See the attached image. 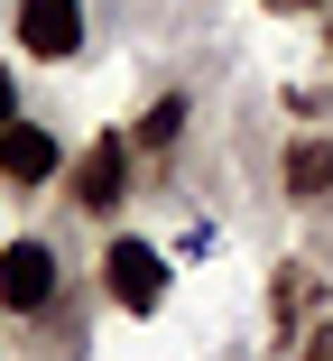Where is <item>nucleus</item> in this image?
Returning <instances> with one entry per match:
<instances>
[{
    "instance_id": "nucleus-7",
    "label": "nucleus",
    "mask_w": 333,
    "mask_h": 361,
    "mask_svg": "<svg viewBox=\"0 0 333 361\" xmlns=\"http://www.w3.org/2000/svg\"><path fill=\"white\" fill-rule=\"evenodd\" d=\"M176 139H185V93H158L139 121V149H176Z\"/></svg>"
},
{
    "instance_id": "nucleus-5",
    "label": "nucleus",
    "mask_w": 333,
    "mask_h": 361,
    "mask_svg": "<svg viewBox=\"0 0 333 361\" xmlns=\"http://www.w3.org/2000/svg\"><path fill=\"white\" fill-rule=\"evenodd\" d=\"M0 176L10 185H46L56 176V130L46 121H10L0 130Z\"/></svg>"
},
{
    "instance_id": "nucleus-2",
    "label": "nucleus",
    "mask_w": 333,
    "mask_h": 361,
    "mask_svg": "<svg viewBox=\"0 0 333 361\" xmlns=\"http://www.w3.org/2000/svg\"><path fill=\"white\" fill-rule=\"evenodd\" d=\"M56 287H65V269H56L46 241H10V250H0V306H10V315H46Z\"/></svg>"
},
{
    "instance_id": "nucleus-3",
    "label": "nucleus",
    "mask_w": 333,
    "mask_h": 361,
    "mask_svg": "<svg viewBox=\"0 0 333 361\" xmlns=\"http://www.w3.org/2000/svg\"><path fill=\"white\" fill-rule=\"evenodd\" d=\"M10 28L37 65H65V56H84V0H19Z\"/></svg>"
},
{
    "instance_id": "nucleus-9",
    "label": "nucleus",
    "mask_w": 333,
    "mask_h": 361,
    "mask_svg": "<svg viewBox=\"0 0 333 361\" xmlns=\"http://www.w3.org/2000/svg\"><path fill=\"white\" fill-rule=\"evenodd\" d=\"M324 47H333V19H324Z\"/></svg>"
},
{
    "instance_id": "nucleus-1",
    "label": "nucleus",
    "mask_w": 333,
    "mask_h": 361,
    "mask_svg": "<svg viewBox=\"0 0 333 361\" xmlns=\"http://www.w3.org/2000/svg\"><path fill=\"white\" fill-rule=\"evenodd\" d=\"M102 278H111V306H130V315H158L167 306V250L158 241H111Z\"/></svg>"
},
{
    "instance_id": "nucleus-6",
    "label": "nucleus",
    "mask_w": 333,
    "mask_h": 361,
    "mask_svg": "<svg viewBox=\"0 0 333 361\" xmlns=\"http://www.w3.org/2000/svg\"><path fill=\"white\" fill-rule=\"evenodd\" d=\"M287 195L296 204H333V139H296L287 149Z\"/></svg>"
},
{
    "instance_id": "nucleus-4",
    "label": "nucleus",
    "mask_w": 333,
    "mask_h": 361,
    "mask_svg": "<svg viewBox=\"0 0 333 361\" xmlns=\"http://www.w3.org/2000/svg\"><path fill=\"white\" fill-rule=\"evenodd\" d=\"M120 195H130V139H93L75 158V204L84 213H120Z\"/></svg>"
},
{
    "instance_id": "nucleus-8",
    "label": "nucleus",
    "mask_w": 333,
    "mask_h": 361,
    "mask_svg": "<svg viewBox=\"0 0 333 361\" xmlns=\"http://www.w3.org/2000/svg\"><path fill=\"white\" fill-rule=\"evenodd\" d=\"M10 121H19V75L0 65V130H10Z\"/></svg>"
}]
</instances>
